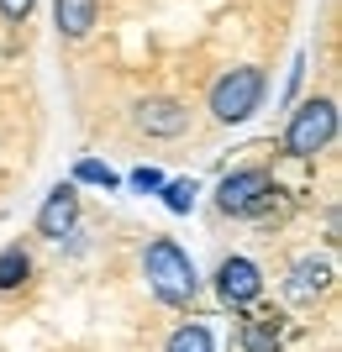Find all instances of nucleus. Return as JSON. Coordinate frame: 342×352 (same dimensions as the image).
Returning <instances> with one entry per match:
<instances>
[{
    "label": "nucleus",
    "mask_w": 342,
    "mask_h": 352,
    "mask_svg": "<svg viewBox=\"0 0 342 352\" xmlns=\"http://www.w3.org/2000/svg\"><path fill=\"white\" fill-rule=\"evenodd\" d=\"M142 279H148L153 300H164L174 310L200 300V274H195L190 252L179 248L174 236H153L148 248H142Z\"/></svg>",
    "instance_id": "f257e3e1"
},
{
    "label": "nucleus",
    "mask_w": 342,
    "mask_h": 352,
    "mask_svg": "<svg viewBox=\"0 0 342 352\" xmlns=\"http://www.w3.org/2000/svg\"><path fill=\"white\" fill-rule=\"evenodd\" d=\"M268 95V74L258 63H237V69H226L216 85H211L206 105H211V121H222V126H242V121L258 116V105Z\"/></svg>",
    "instance_id": "f03ea898"
},
{
    "label": "nucleus",
    "mask_w": 342,
    "mask_h": 352,
    "mask_svg": "<svg viewBox=\"0 0 342 352\" xmlns=\"http://www.w3.org/2000/svg\"><path fill=\"white\" fill-rule=\"evenodd\" d=\"M332 137H337V100L332 95H311V100H300L284 121V153L290 158H316V153H327Z\"/></svg>",
    "instance_id": "7ed1b4c3"
},
{
    "label": "nucleus",
    "mask_w": 342,
    "mask_h": 352,
    "mask_svg": "<svg viewBox=\"0 0 342 352\" xmlns=\"http://www.w3.org/2000/svg\"><path fill=\"white\" fill-rule=\"evenodd\" d=\"M274 195L279 190H274L268 168L248 163V168H232V174L216 184V210H222V216H237V221H258V216H268Z\"/></svg>",
    "instance_id": "20e7f679"
},
{
    "label": "nucleus",
    "mask_w": 342,
    "mask_h": 352,
    "mask_svg": "<svg viewBox=\"0 0 342 352\" xmlns=\"http://www.w3.org/2000/svg\"><path fill=\"white\" fill-rule=\"evenodd\" d=\"M216 294H222V305H232V310L258 305V300H264V268H258L253 258H242V252L222 258V263H216Z\"/></svg>",
    "instance_id": "39448f33"
},
{
    "label": "nucleus",
    "mask_w": 342,
    "mask_h": 352,
    "mask_svg": "<svg viewBox=\"0 0 342 352\" xmlns=\"http://www.w3.org/2000/svg\"><path fill=\"white\" fill-rule=\"evenodd\" d=\"M132 126L142 137H184L190 132V105L174 95H142L132 105Z\"/></svg>",
    "instance_id": "423d86ee"
},
{
    "label": "nucleus",
    "mask_w": 342,
    "mask_h": 352,
    "mask_svg": "<svg viewBox=\"0 0 342 352\" xmlns=\"http://www.w3.org/2000/svg\"><path fill=\"white\" fill-rule=\"evenodd\" d=\"M79 232V184L69 179V184H53L43 200V210H37V236L43 242H63V236Z\"/></svg>",
    "instance_id": "0eeeda50"
},
{
    "label": "nucleus",
    "mask_w": 342,
    "mask_h": 352,
    "mask_svg": "<svg viewBox=\"0 0 342 352\" xmlns=\"http://www.w3.org/2000/svg\"><path fill=\"white\" fill-rule=\"evenodd\" d=\"M332 284H337V268H332V258H295L290 263V279H284V300L290 305H316L321 294H332Z\"/></svg>",
    "instance_id": "6e6552de"
},
{
    "label": "nucleus",
    "mask_w": 342,
    "mask_h": 352,
    "mask_svg": "<svg viewBox=\"0 0 342 352\" xmlns=\"http://www.w3.org/2000/svg\"><path fill=\"white\" fill-rule=\"evenodd\" d=\"M100 21V0H53V27L63 43H85Z\"/></svg>",
    "instance_id": "1a4fd4ad"
},
{
    "label": "nucleus",
    "mask_w": 342,
    "mask_h": 352,
    "mask_svg": "<svg viewBox=\"0 0 342 352\" xmlns=\"http://www.w3.org/2000/svg\"><path fill=\"white\" fill-rule=\"evenodd\" d=\"M27 279H32V252L21 248V242H11V248L0 252V294L21 289Z\"/></svg>",
    "instance_id": "9d476101"
},
{
    "label": "nucleus",
    "mask_w": 342,
    "mask_h": 352,
    "mask_svg": "<svg viewBox=\"0 0 342 352\" xmlns=\"http://www.w3.org/2000/svg\"><path fill=\"white\" fill-rule=\"evenodd\" d=\"M158 195H164V206L174 210V216H190L195 200H200V184H195V179H164Z\"/></svg>",
    "instance_id": "9b49d317"
},
{
    "label": "nucleus",
    "mask_w": 342,
    "mask_h": 352,
    "mask_svg": "<svg viewBox=\"0 0 342 352\" xmlns=\"http://www.w3.org/2000/svg\"><path fill=\"white\" fill-rule=\"evenodd\" d=\"M164 352H216V337H211L200 321H190V326H179L174 337L164 342Z\"/></svg>",
    "instance_id": "f8f14e48"
},
{
    "label": "nucleus",
    "mask_w": 342,
    "mask_h": 352,
    "mask_svg": "<svg viewBox=\"0 0 342 352\" xmlns=\"http://www.w3.org/2000/svg\"><path fill=\"white\" fill-rule=\"evenodd\" d=\"M74 184H95V190H116V184H121V174L111 168V163H100V158H79V163H74Z\"/></svg>",
    "instance_id": "ddd939ff"
},
{
    "label": "nucleus",
    "mask_w": 342,
    "mask_h": 352,
    "mask_svg": "<svg viewBox=\"0 0 342 352\" xmlns=\"http://www.w3.org/2000/svg\"><path fill=\"white\" fill-rule=\"evenodd\" d=\"M237 352H279V337H274V326L248 321V326L237 331Z\"/></svg>",
    "instance_id": "4468645a"
},
{
    "label": "nucleus",
    "mask_w": 342,
    "mask_h": 352,
    "mask_svg": "<svg viewBox=\"0 0 342 352\" xmlns=\"http://www.w3.org/2000/svg\"><path fill=\"white\" fill-rule=\"evenodd\" d=\"M158 184H164V174H158V168H148V163H142V168H132V190L158 195Z\"/></svg>",
    "instance_id": "2eb2a0df"
},
{
    "label": "nucleus",
    "mask_w": 342,
    "mask_h": 352,
    "mask_svg": "<svg viewBox=\"0 0 342 352\" xmlns=\"http://www.w3.org/2000/svg\"><path fill=\"white\" fill-rule=\"evenodd\" d=\"M32 11H37V0H0V16H6V21H27Z\"/></svg>",
    "instance_id": "dca6fc26"
},
{
    "label": "nucleus",
    "mask_w": 342,
    "mask_h": 352,
    "mask_svg": "<svg viewBox=\"0 0 342 352\" xmlns=\"http://www.w3.org/2000/svg\"><path fill=\"white\" fill-rule=\"evenodd\" d=\"M300 79H306V53H300V58H295V69H290V85H284V100H295Z\"/></svg>",
    "instance_id": "f3484780"
}]
</instances>
